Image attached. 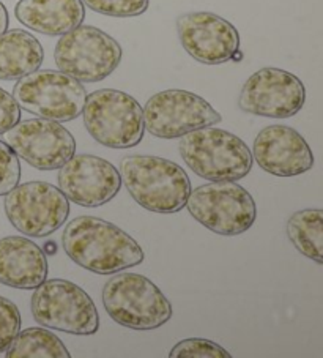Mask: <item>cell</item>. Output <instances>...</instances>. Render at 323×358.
I'll use <instances>...</instances> for the list:
<instances>
[{"instance_id":"obj_1","label":"cell","mask_w":323,"mask_h":358,"mask_svg":"<svg viewBox=\"0 0 323 358\" xmlns=\"http://www.w3.org/2000/svg\"><path fill=\"white\" fill-rule=\"evenodd\" d=\"M62 246L74 264L96 275H114L144 262V250L119 226L96 217L68 223Z\"/></svg>"},{"instance_id":"obj_2","label":"cell","mask_w":323,"mask_h":358,"mask_svg":"<svg viewBox=\"0 0 323 358\" xmlns=\"http://www.w3.org/2000/svg\"><path fill=\"white\" fill-rule=\"evenodd\" d=\"M119 172L128 193L148 212L171 215L185 208L191 180L180 164L152 155H129L120 162Z\"/></svg>"},{"instance_id":"obj_3","label":"cell","mask_w":323,"mask_h":358,"mask_svg":"<svg viewBox=\"0 0 323 358\" xmlns=\"http://www.w3.org/2000/svg\"><path fill=\"white\" fill-rule=\"evenodd\" d=\"M180 155L196 176L210 182H237L252 169V153L243 139L207 127L180 138Z\"/></svg>"},{"instance_id":"obj_4","label":"cell","mask_w":323,"mask_h":358,"mask_svg":"<svg viewBox=\"0 0 323 358\" xmlns=\"http://www.w3.org/2000/svg\"><path fill=\"white\" fill-rule=\"evenodd\" d=\"M103 305L117 324L131 330H157L172 319V305L157 284L139 273L109 278L103 287Z\"/></svg>"},{"instance_id":"obj_5","label":"cell","mask_w":323,"mask_h":358,"mask_svg":"<svg viewBox=\"0 0 323 358\" xmlns=\"http://www.w3.org/2000/svg\"><path fill=\"white\" fill-rule=\"evenodd\" d=\"M82 115L92 138L109 149H131L144 139V110L122 90L101 89L87 95Z\"/></svg>"},{"instance_id":"obj_6","label":"cell","mask_w":323,"mask_h":358,"mask_svg":"<svg viewBox=\"0 0 323 358\" xmlns=\"http://www.w3.org/2000/svg\"><path fill=\"white\" fill-rule=\"evenodd\" d=\"M186 207L199 224L222 237L250 231L257 207L250 191L237 182H210L191 189Z\"/></svg>"},{"instance_id":"obj_7","label":"cell","mask_w":323,"mask_h":358,"mask_svg":"<svg viewBox=\"0 0 323 358\" xmlns=\"http://www.w3.org/2000/svg\"><path fill=\"white\" fill-rule=\"evenodd\" d=\"M123 49L109 34L93 26H78L62 35L54 60L59 70L79 83H99L122 64Z\"/></svg>"},{"instance_id":"obj_8","label":"cell","mask_w":323,"mask_h":358,"mask_svg":"<svg viewBox=\"0 0 323 358\" xmlns=\"http://www.w3.org/2000/svg\"><path fill=\"white\" fill-rule=\"evenodd\" d=\"M32 316L38 325L70 335L90 336L99 330V314L82 287L66 280L41 282L32 295Z\"/></svg>"},{"instance_id":"obj_9","label":"cell","mask_w":323,"mask_h":358,"mask_svg":"<svg viewBox=\"0 0 323 358\" xmlns=\"http://www.w3.org/2000/svg\"><path fill=\"white\" fill-rule=\"evenodd\" d=\"M13 98L21 109L41 119L71 122L82 115L87 92L82 83L60 70H36L17 79Z\"/></svg>"},{"instance_id":"obj_10","label":"cell","mask_w":323,"mask_h":358,"mask_svg":"<svg viewBox=\"0 0 323 358\" xmlns=\"http://www.w3.org/2000/svg\"><path fill=\"white\" fill-rule=\"evenodd\" d=\"M5 213L15 229L27 237L43 238L59 231L70 217V201L59 187L27 182L5 194Z\"/></svg>"},{"instance_id":"obj_11","label":"cell","mask_w":323,"mask_h":358,"mask_svg":"<svg viewBox=\"0 0 323 358\" xmlns=\"http://www.w3.org/2000/svg\"><path fill=\"white\" fill-rule=\"evenodd\" d=\"M142 110L147 131L159 139L182 138L222 120L221 114L207 100L180 89L155 94Z\"/></svg>"},{"instance_id":"obj_12","label":"cell","mask_w":323,"mask_h":358,"mask_svg":"<svg viewBox=\"0 0 323 358\" xmlns=\"http://www.w3.org/2000/svg\"><path fill=\"white\" fill-rule=\"evenodd\" d=\"M306 101V89L298 76L281 68H262L247 78L241 87L238 106L246 114L289 119Z\"/></svg>"},{"instance_id":"obj_13","label":"cell","mask_w":323,"mask_h":358,"mask_svg":"<svg viewBox=\"0 0 323 358\" xmlns=\"http://www.w3.org/2000/svg\"><path fill=\"white\" fill-rule=\"evenodd\" d=\"M5 134L17 158L40 171L60 169L76 153V139L60 122L20 120Z\"/></svg>"},{"instance_id":"obj_14","label":"cell","mask_w":323,"mask_h":358,"mask_svg":"<svg viewBox=\"0 0 323 358\" xmlns=\"http://www.w3.org/2000/svg\"><path fill=\"white\" fill-rule=\"evenodd\" d=\"M178 40L199 64L222 65L240 51V34L234 24L210 11H189L177 20Z\"/></svg>"},{"instance_id":"obj_15","label":"cell","mask_w":323,"mask_h":358,"mask_svg":"<svg viewBox=\"0 0 323 358\" xmlns=\"http://www.w3.org/2000/svg\"><path fill=\"white\" fill-rule=\"evenodd\" d=\"M57 182L68 201L87 208L110 202L122 188L120 172L113 163L76 153L60 168Z\"/></svg>"},{"instance_id":"obj_16","label":"cell","mask_w":323,"mask_h":358,"mask_svg":"<svg viewBox=\"0 0 323 358\" xmlns=\"http://www.w3.org/2000/svg\"><path fill=\"white\" fill-rule=\"evenodd\" d=\"M252 159L275 177H296L314 168V153L296 129L271 125L256 136Z\"/></svg>"},{"instance_id":"obj_17","label":"cell","mask_w":323,"mask_h":358,"mask_svg":"<svg viewBox=\"0 0 323 358\" xmlns=\"http://www.w3.org/2000/svg\"><path fill=\"white\" fill-rule=\"evenodd\" d=\"M49 271L45 251L26 237L0 238V282L8 287L34 291L46 281Z\"/></svg>"},{"instance_id":"obj_18","label":"cell","mask_w":323,"mask_h":358,"mask_svg":"<svg viewBox=\"0 0 323 358\" xmlns=\"http://www.w3.org/2000/svg\"><path fill=\"white\" fill-rule=\"evenodd\" d=\"M16 20L36 34L62 36L85 20L82 0H20Z\"/></svg>"},{"instance_id":"obj_19","label":"cell","mask_w":323,"mask_h":358,"mask_svg":"<svg viewBox=\"0 0 323 358\" xmlns=\"http://www.w3.org/2000/svg\"><path fill=\"white\" fill-rule=\"evenodd\" d=\"M45 60L41 43L21 29L7 30L0 35V79L17 81L30 75Z\"/></svg>"},{"instance_id":"obj_20","label":"cell","mask_w":323,"mask_h":358,"mask_svg":"<svg viewBox=\"0 0 323 358\" xmlns=\"http://www.w3.org/2000/svg\"><path fill=\"white\" fill-rule=\"evenodd\" d=\"M287 236L295 248L310 261L323 264V217L320 208H304L287 221Z\"/></svg>"},{"instance_id":"obj_21","label":"cell","mask_w":323,"mask_h":358,"mask_svg":"<svg viewBox=\"0 0 323 358\" xmlns=\"http://www.w3.org/2000/svg\"><path fill=\"white\" fill-rule=\"evenodd\" d=\"M8 358H70L71 354L46 327H32L20 331L5 350Z\"/></svg>"},{"instance_id":"obj_22","label":"cell","mask_w":323,"mask_h":358,"mask_svg":"<svg viewBox=\"0 0 323 358\" xmlns=\"http://www.w3.org/2000/svg\"><path fill=\"white\" fill-rule=\"evenodd\" d=\"M171 358H232V355L210 339L189 338L177 343L169 352Z\"/></svg>"},{"instance_id":"obj_23","label":"cell","mask_w":323,"mask_h":358,"mask_svg":"<svg viewBox=\"0 0 323 358\" xmlns=\"http://www.w3.org/2000/svg\"><path fill=\"white\" fill-rule=\"evenodd\" d=\"M95 13L113 17H134L144 15L150 0H82Z\"/></svg>"},{"instance_id":"obj_24","label":"cell","mask_w":323,"mask_h":358,"mask_svg":"<svg viewBox=\"0 0 323 358\" xmlns=\"http://www.w3.org/2000/svg\"><path fill=\"white\" fill-rule=\"evenodd\" d=\"M21 180V163L15 150L0 141V196L10 193Z\"/></svg>"},{"instance_id":"obj_25","label":"cell","mask_w":323,"mask_h":358,"mask_svg":"<svg viewBox=\"0 0 323 358\" xmlns=\"http://www.w3.org/2000/svg\"><path fill=\"white\" fill-rule=\"evenodd\" d=\"M21 331V313L13 301L0 297V354L10 348Z\"/></svg>"},{"instance_id":"obj_26","label":"cell","mask_w":323,"mask_h":358,"mask_svg":"<svg viewBox=\"0 0 323 358\" xmlns=\"http://www.w3.org/2000/svg\"><path fill=\"white\" fill-rule=\"evenodd\" d=\"M21 120V108L13 95L0 89V134H5Z\"/></svg>"},{"instance_id":"obj_27","label":"cell","mask_w":323,"mask_h":358,"mask_svg":"<svg viewBox=\"0 0 323 358\" xmlns=\"http://www.w3.org/2000/svg\"><path fill=\"white\" fill-rule=\"evenodd\" d=\"M10 26V16H8V11L5 8V5L0 2V35L5 34L8 30Z\"/></svg>"},{"instance_id":"obj_28","label":"cell","mask_w":323,"mask_h":358,"mask_svg":"<svg viewBox=\"0 0 323 358\" xmlns=\"http://www.w3.org/2000/svg\"><path fill=\"white\" fill-rule=\"evenodd\" d=\"M55 251H57V245H55L54 242H46L45 255H55Z\"/></svg>"}]
</instances>
